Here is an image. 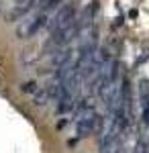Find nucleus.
Segmentation results:
<instances>
[{
	"instance_id": "3",
	"label": "nucleus",
	"mask_w": 149,
	"mask_h": 153,
	"mask_svg": "<svg viewBox=\"0 0 149 153\" xmlns=\"http://www.w3.org/2000/svg\"><path fill=\"white\" fill-rule=\"evenodd\" d=\"M35 90H37V84H35V82H27L23 86V92H33V94H35Z\"/></svg>"
},
{
	"instance_id": "4",
	"label": "nucleus",
	"mask_w": 149,
	"mask_h": 153,
	"mask_svg": "<svg viewBox=\"0 0 149 153\" xmlns=\"http://www.w3.org/2000/svg\"><path fill=\"white\" fill-rule=\"evenodd\" d=\"M143 120H145V125L149 127V100L145 102V108H143Z\"/></svg>"
},
{
	"instance_id": "1",
	"label": "nucleus",
	"mask_w": 149,
	"mask_h": 153,
	"mask_svg": "<svg viewBox=\"0 0 149 153\" xmlns=\"http://www.w3.org/2000/svg\"><path fill=\"white\" fill-rule=\"evenodd\" d=\"M51 19V10H33L29 14H25V21H21V25L16 27V33L14 35L19 39H29V37H35L41 29H45L47 23Z\"/></svg>"
},
{
	"instance_id": "2",
	"label": "nucleus",
	"mask_w": 149,
	"mask_h": 153,
	"mask_svg": "<svg viewBox=\"0 0 149 153\" xmlns=\"http://www.w3.org/2000/svg\"><path fill=\"white\" fill-rule=\"evenodd\" d=\"M76 19V4L72 2V4H66V6H61L57 12H55V16H51L49 19V23H47V31H49V35L53 33V31H57L61 27H66L68 23H72Z\"/></svg>"
}]
</instances>
